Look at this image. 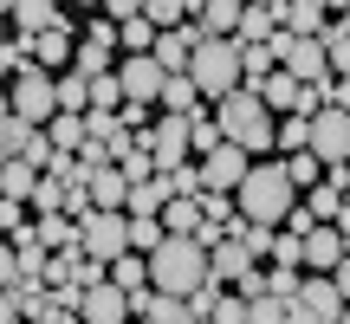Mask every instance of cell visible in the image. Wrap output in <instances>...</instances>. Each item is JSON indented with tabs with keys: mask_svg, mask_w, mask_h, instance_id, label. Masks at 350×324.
Wrapping results in <instances>:
<instances>
[{
	"mask_svg": "<svg viewBox=\"0 0 350 324\" xmlns=\"http://www.w3.org/2000/svg\"><path fill=\"white\" fill-rule=\"evenodd\" d=\"M305 208H312L318 221H338V208H344V188H331V182H312V188H305Z\"/></svg>",
	"mask_w": 350,
	"mask_h": 324,
	"instance_id": "f546056e",
	"label": "cell"
},
{
	"mask_svg": "<svg viewBox=\"0 0 350 324\" xmlns=\"http://www.w3.org/2000/svg\"><path fill=\"white\" fill-rule=\"evenodd\" d=\"M163 221H169V234H195V227L208 221V208H201V195H175L163 208Z\"/></svg>",
	"mask_w": 350,
	"mask_h": 324,
	"instance_id": "cb8c5ba5",
	"label": "cell"
},
{
	"mask_svg": "<svg viewBox=\"0 0 350 324\" xmlns=\"http://www.w3.org/2000/svg\"><path fill=\"white\" fill-rule=\"evenodd\" d=\"M85 253H98V260L130 253V208H91L85 214Z\"/></svg>",
	"mask_w": 350,
	"mask_h": 324,
	"instance_id": "52a82bcc",
	"label": "cell"
},
{
	"mask_svg": "<svg viewBox=\"0 0 350 324\" xmlns=\"http://www.w3.org/2000/svg\"><path fill=\"white\" fill-rule=\"evenodd\" d=\"M156 33H163V26H156L150 13H137V20H117V46H124V52H156Z\"/></svg>",
	"mask_w": 350,
	"mask_h": 324,
	"instance_id": "603a6c76",
	"label": "cell"
},
{
	"mask_svg": "<svg viewBox=\"0 0 350 324\" xmlns=\"http://www.w3.org/2000/svg\"><path fill=\"white\" fill-rule=\"evenodd\" d=\"M78 318L85 324H124V318H137V305H130V292L117 279H98V286H85V312Z\"/></svg>",
	"mask_w": 350,
	"mask_h": 324,
	"instance_id": "4fadbf2b",
	"label": "cell"
},
{
	"mask_svg": "<svg viewBox=\"0 0 350 324\" xmlns=\"http://www.w3.org/2000/svg\"><path fill=\"white\" fill-rule=\"evenodd\" d=\"M273 33H279V13H273V7H253V0H247V13H240V33H234V39L260 46V39H273Z\"/></svg>",
	"mask_w": 350,
	"mask_h": 324,
	"instance_id": "d4e9b609",
	"label": "cell"
},
{
	"mask_svg": "<svg viewBox=\"0 0 350 324\" xmlns=\"http://www.w3.org/2000/svg\"><path fill=\"white\" fill-rule=\"evenodd\" d=\"M98 13H111V20H137V13H143V0H104Z\"/></svg>",
	"mask_w": 350,
	"mask_h": 324,
	"instance_id": "d590c367",
	"label": "cell"
},
{
	"mask_svg": "<svg viewBox=\"0 0 350 324\" xmlns=\"http://www.w3.org/2000/svg\"><path fill=\"white\" fill-rule=\"evenodd\" d=\"M325 182H331V188H344V195H350V162H331V169H325Z\"/></svg>",
	"mask_w": 350,
	"mask_h": 324,
	"instance_id": "8d00e7d4",
	"label": "cell"
},
{
	"mask_svg": "<svg viewBox=\"0 0 350 324\" xmlns=\"http://www.w3.org/2000/svg\"><path fill=\"white\" fill-rule=\"evenodd\" d=\"M234 292H240V299H260V292H266V273H260V266H247V273L234 279Z\"/></svg>",
	"mask_w": 350,
	"mask_h": 324,
	"instance_id": "e575fe53",
	"label": "cell"
},
{
	"mask_svg": "<svg viewBox=\"0 0 350 324\" xmlns=\"http://www.w3.org/2000/svg\"><path fill=\"white\" fill-rule=\"evenodd\" d=\"M59 104H65V111H91V72L65 65V72H59Z\"/></svg>",
	"mask_w": 350,
	"mask_h": 324,
	"instance_id": "4316f807",
	"label": "cell"
},
{
	"mask_svg": "<svg viewBox=\"0 0 350 324\" xmlns=\"http://www.w3.org/2000/svg\"><path fill=\"white\" fill-rule=\"evenodd\" d=\"M286 169H292V182H299V188H312V182H325V169H331V162L318 156L312 143H305V150H286Z\"/></svg>",
	"mask_w": 350,
	"mask_h": 324,
	"instance_id": "83f0119b",
	"label": "cell"
},
{
	"mask_svg": "<svg viewBox=\"0 0 350 324\" xmlns=\"http://www.w3.org/2000/svg\"><path fill=\"white\" fill-rule=\"evenodd\" d=\"M338 20H344V26H350V13H338Z\"/></svg>",
	"mask_w": 350,
	"mask_h": 324,
	"instance_id": "b9f144b4",
	"label": "cell"
},
{
	"mask_svg": "<svg viewBox=\"0 0 350 324\" xmlns=\"http://www.w3.org/2000/svg\"><path fill=\"white\" fill-rule=\"evenodd\" d=\"M305 201V188L292 182V169H286V156L279 162H253L247 169V182H240V214L247 221H266V227H286V214Z\"/></svg>",
	"mask_w": 350,
	"mask_h": 324,
	"instance_id": "6da1fadb",
	"label": "cell"
},
{
	"mask_svg": "<svg viewBox=\"0 0 350 324\" xmlns=\"http://www.w3.org/2000/svg\"><path fill=\"white\" fill-rule=\"evenodd\" d=\"M117 78H124V98H163L169 65L156 59V52H124V59H117Z\"/></svg>",
	"mask_w": 350,
	"mask_h": 324,
	"instance_id": "30bf717a",
	"label": "cell"
},
{
	"mask_svg": "<svg viewBox=\"0 0 350 324\" xmlns=\"http://www.w3.org/2000/svg\"><path fill=\"white\" fill-rule=\"evenodd\" d=\"M201 98H208V91L195 85V72H169V78H163V98H156V104H163V111L195 117V111H201Z\"/></svg>",
	"mask_w": 350,
	"mask_h": 324,
	"instance_id": "d6986e66",
	"label": "cell"
},
{
	"mask_svg": "<svg viewBox=\"0 0 350 324\" xmlns=\"http://www.w3.org/2000/svg\"><path fill=\"white\" fill-rule=\"evenodd\" d=\"M305 143H312V117L292 111L286 124H279V150H305Z\"/></svg>",
	"mask_w": 350,
	"mask_h": 324,
	"instance_id": "1f68e13d",
	"label": "cell"
},
{
	"mask_svg": "<svg viewBox=\"0 0 350 324\" xmlns=\"http://www.w3.org/2000/svg\"><path fill=\"white\" fill-rule=\"evenodd\" d=\"M13 33H26V39H33V33H46V26H65V13H59V0H13Z\"/></svg>",
	"mask_w": 350,
	"mask_h": 324,
	"instance_id": "ac0fdd59",
	"label": "cell"
},
{
	"mask_svg": "<svg viewBox=\"0 0 350 324\" xmlns=\"http://www.w3.org/2000/svg\"><path fill=\"white\" fill-rule=\"evenodd\" d=\"M214 117H221V130H227V143H240V150H279V124H273V104L260 98L253 85H240V91H227V98H214Z\"/></svg>",
	"mask_w": 350,
	"mask_h": 324,
	"instance_id": "7a4b0ae2",
	"label": "cell"
},
{
	"mask_svg": "<svg viewBox=\"0 0 350 324\" xmlns=\"http://www.w3.org/2000/svg\"><path fill=\"white\" fill-rule=\"evenodd\" d=\"M72 7H85V13H98V7H104V0H72Z\"/></svg>",
	"mask_w": 350,
	"mask_h": 324,
	"instance_id": "f35d334b",
	"label": "cell"
},
{
	"mask_svg": "<svg viewBox=\"0 0 350 324\" xmlns=\"http://www.w3.org/2000/svg\"><path fill=\"white\" fill-rule=\"evenodd\" d=\"M299 324H344V286L331 273H312L299 286Z\"/></svg>",
	"mask_w": 350,
	"mask_h": 324,
	"instance_id": "9c48e42d",
	"label": "cell"
},
{
	"mask_svg": "<svg viewBox=\"0 0 350 324\" xmlns=\"http://www.w3.org/2000/svg\"><path fill=\"white\" fill-rule=\"evenodd\" d=\"M344 324H350V305H344Z\"/></svg>",
	"mask_w": 350,
	"mask_h": 324,
	"instance_id": "7bdbcfd3",
	"label": "cell"
},
{
	"mask_svg": "<svg viewBox=\"0 0 350 324\" xmlns=\"http://www.w3.org/2000/svg\"><path fill=\"white\" fill-rule=\"evenodd\" d=\"M312 150L325 162H350V111L344 104H325V111L312 117Z\"/></svg>",
	"mask_w": 350,
	"mask_h": 324,
	"instance_id": "8fae6325",
	"label": "cell"
},
{
	"mask_svg": "<svg viewBox=\"0 0 350 324\" xmlns=\"http://www.w3.org/2000/svg\"><path fill=\"white\" fill-rule=\"evenodd\" d=\"M350 253V240L338 234V221H318L305 234V273H338V260Z\"/></svg>",
	"mask_w": 350,
	"mask_h": 324,
	"instance_id": "9a60e30c",
	"label": "cell"
},
{
	"mask_svg": "<svg viewBox=\"0 0 350 324\" xmlns=\"http://www.w3.org/2000/svg\"><path fill=\"white\" fill-rule=\"evenodd\" d=\"M279 26H292V33H325L331 26V7L325 0H273Z\"/></svg>",
	"mask_w": 350,
	"mask_h": 324,
	"instance_id": "e0dca14e",
	"label": "cell"
},
{
	"mask_svg": "<svg viewBox=\"0 0 350 324\" xmlns=\"http://www.w3.org/2000/svg\"><path fill=\"white\" fill-rule=\"evenodd\" d=\"M214 279V253L201 247L195 234H169L163 247L150 253V286H163V292H195V286H208Z\"/></svg>",
	"mask_w": 350,
	"mask_h": 324,
	"instance_id": "3957f363",
	"label": "cell"
},
{
	"mask_svg": "<svg viewBox=\"0 0 350 324\" xmlns=\"http://www.w3.org/2000/svg\"><path fill=\"white\" fill-rule=\"evenodd\" d=\"M26 52H33L46 72H65V65H78V39H72V26H46V33H33V39H26Z\"/></svg>",
	"mask_w": 350,
	"mask_h": 324,
	"instance_id": "2e32d148",
	"label": "cell"
},
{
	"mask_svg": "<svg viewBox=\"0 0 350 324\" xmlns=\"http://www.w3.org/2000/svg\"><path fill=\"white\" fill-rule=\"evenodd\" d=\"M39 130H46V124H33V117L7 111V124H0V150H7V156H26V143H33Z\"/></svg>",
	"mask_w": 350,
	"mask_h": 324,
	"instance_id": "484cf974",
	"label": "cell"
},
{
	"mask_svg": "<svg viewBox=\"0 0 350 324\" xmlns=\"http://www.w3.org/2000/svg\"><path fill=\"white\" fill-rule=\"evenodd\" d=\"M331 279H338V286H344V305H350V253L338 260V273H331Z\"/></svg>",
	"mask_w": 350,
	"mask_h": 324,
	"instance_id": "74e56055",
	"label": "cell"
},
{
	"mask_svg": "<svg viewBox=\"0 0 350 324\" xmlns=\"http://www.w3.org/2000/svg\"><path fill=\"white\" fill-rule=\"evenodd\" d=\"M253 7H273V0H253Z\"/></svg>",
	"mask_w": 350,
	"mask_h": 324,
	"instance_id": "60d3db41",
	"label": "cell"
},
{
	"mask_svg": "<svg viewBox=\"0 0 350 324\" xmlns=\"http://www.w3.org/2000/svg\"><path fill=\"white\" fill-rule=\"evenodd\" d=\"M150 104L156 98H124V124L130 130H150Z\"/></svg>",
	"mask_w": 350,
	"mask_h": 324,
	"instance_id": "836d02e7",
	"label": "cell"
},
{
	"mask_svg": "<svg viewBox=\"0 0 350 324\" xmlns=\"http://www.w3.org/2000/svg\"><path fill=\"white\" fill-rule=\"evenodd\" d=\"M240 13H247V0H201L195 20L208 26V33H240Z\"/></svg>",
	"mask_w": 350,
	"mask_h": 324,
	"instance_id": "7402d4cb",
	"label": "cell"
},
{
	"mask_svg": "<svg viewBox=\"0 0 350 324\" xmlns=\"http://www.w3.org/2000/svg\"><path fill=\"white\" fill-rule=\"evenodd\" d=\"M247 266H253V247H247L240 234H227L221 247H214V279H221V286H234V279L247 273Z\"/></svg>",
	"mask_w": 350,
	"mask_h": 324,
	"instance_id": "ffe728a7",
	"label": "cell"
},
{
	"mask_svg": "<svg viewBox=\"0 0 350 324\" xmlns=\"http://www.w3.org/2000/svg\"><path fill=\"white\" fill-rule=\"evenodd\" d=\"M325 7H331V13H350V0H325Z\"/></svg>",
	"mask_w": 350,
	"mask_h": 324,
	"instance_id": "ab89813d",
	"label": "cell"
},
{
	"mask_svg": "<svg viewBox=\"0 0 350 324\" xmlns=\"http://www.w3.org/2000/svg\"><path fill=\"white\" fill-rule=\"evenodd\" d=\"M325 46H331V72H350V26L344 20L325 26Z\"/></svg>",
	"mask_w": 350,
	"mask_h": 324,
	"instance_id": "4dcf8cb0",
	"label": "cell"
},
{
	"mask_svg": "<svg viewBox=\"0 0 350 324\" xmlns=\"http://www.w3.org/2000/svg\"><path fill=\"white\" fill-rule=\"evenodd\" d=\"M221 143H227V130H221V117H201V111H195V150L208 156V150H221Z\"/></svg>",
	"mask_w": 350,
	"mask_h": 324,
	"instance_id": "d6a6232c",
	"label": "cell"
},
{
	"mask_svg": "<svg viewBox=\"0 0 350 324\" xmlns=\"http://www.w3.org/2000/svg\"><path fill=\"white\" fill-rule=\"evenodd\" d=\"M247 169H253V150H240V143H221V150L201 156V175H208V188H227V195H240Z\"/></svg>",
	"mask_w": 350,
	"mask_h": 324,
	"instance_id": "7c38bea8",
	"label": "cell"
},
{
	"mask_svg": "<svg viewBox=\"0 0 350 324\" xmlns=\"http://www.w3.org/2000/svg\"><path fill=\"white\" fill-rule=\"evenodd\" d=\"M7 111L33 117V124H52V117L65 111L59 104V72H46V65H26V72H13V91H7Z\"/></svg>",
	"mask_w": 350,
	"mask_h": 324,
	"instance_id": "5b68a950",
	"label": "cell"
},
{
	"mask_svg": "<svg viewBox=\"0 0 350 324\" xmlns=\"http://www.w3.org/2000/svg\"><path fill=\"white\" fill-rule=\"evenodd\" d=\"M195 85L208 91V98H227V91H240V78H247V52H240L234 33H208L195 46Z\"/></svg>",
	"mask_w": 350,
	"mask_h": 324,
	"instance_id": "277c9868",
	"label": "cell"
},
{
	"mask_svg": "<svg viewBox=\"0 0 350 324\" xmlns=\"http://www.w3.org/2000/svg\"><path fill=\"white\" fill-rule=\"evenodd\" d=\"M150 150H156V169H175V162H188V150H195V117L163 111V117L150 124Z\"/></svg>",
	"mask_w": 350,
	"mask_h": 324,
	"instance_id": "ba28073f",
	"label": "cell"
},
{
	"mask_svg": "<svg viewBox=\"0 0 350 324\" xmlns=\"http://www.w3.org/2000/svg\"><path fill=\"white\" fill-rule=\"evenodd\" d=\"M214 324H253V299H240V292H221V299L208 305Z\"/></svg>",
	"mask_w": 350,
	"mask_h": 324,
	"instance_id": "f1b7e54d",
	"label": "cell"
},
{
	"mask_svg": "<svg viewBox=\"0 0 350 324\" xmlns=\"http://www.w3.org/2000/svg\"><path fill=\"white\" fill-rule=\"evenodd\" d=\"M273 46H279V65H286L292 78H305V85L331 78V46H325V33H292V26H279Z\"/></svg>",
	"mask_w": 350,
	"mask_h": 324,
	"instance_id": "8992f818",
	"label": "cell"
},
{
	"mask_svg": "<svg viewBox=\"0 0 350 324\" xmlns=\"http://www.w3.org/2000/svg\"><path fill=\"white\" fill-rule=\"evenodd\" d=\"M111 279L130 292V299H137V292L150 286V253H137V247H130V253H117V260H111Z\"/></svg>",
	"mask_w": 350,
	"mask_h": 324,
	"instance_id": "44dd1931",
	"label": "cell"
},
{
	"mask_svg": "<svg viewBox=\"0 0 350 324\" xmlns=\"http://www.w3.org/2000/svg\"><path fill=\"white\" fill-rule=\"evenodd\" d=\"M201 39H208V26H201V20L163 26V33H156V59H163L169 72H188V65H195V46H201Z\"/></svg>",
	"mask_w": 350,
	"mask_h": 324,
	"instance_id": "5bb4252c",
	"label": "cell"
}]
</instances>
